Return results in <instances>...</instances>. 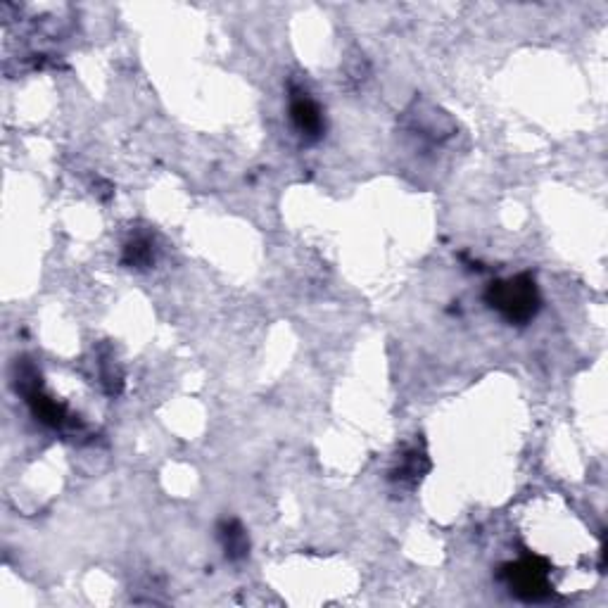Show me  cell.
Wrapping results in <instances>:
<instances>
[{
  "label": "cell",
  "mask_w": 608,
  "mask_h": 608,
  "mask_svg": "<svg viewBox=\"0 0 608 608\" xmlns=\"http://www.w3.org/2000/svg\"><path fill=\"white\" fill-rule=\"evenodd\" d=\"M217 532H219L221 549H224L228 561L247 559V554H250V537H247V532L243 525H240V521H236V518H231V521H221Z\"/></svg>",
  "instance_id": "cell-7"
},
{
  "label": "cell",
  "mask_w": 608,
  "mask_h": 608,
  "mask_svg": "<svg viewBox=\"0 0 608 608\" xmlns=\"http://www.w3.org/2000/svg\"><path fill=\"white\" fill-rule=\"evenodd\" d=\"M122 264L129 269H148L155 264V243L150 236H136L124 245Z\"/></svg>",
  "instance_id": "cell-8"
},
{
  "label": "cell",
  "mask_w": 608,
  "mask_h": 608,
  "mask_svg": "<svg viewBox=\"0 0 608 608\" xmlns=\"http://www.w3.org/2000/svg\"><path fill=\"white\" fill-rule=\"evenodd\" d=\"M485 302L511 326H528L542 309V295L532 274L492 281L485 290Z\"/></svg>",
  "instance_id": "cell-1"
},
{
  "label": "cell",
  "mask_w": 608,
  "mask_h": 608,
  "mask_svg": "<svg viewBox=\"0 0 608 608\" xmlns=\"http://www.w3.org/2000/svg\"><path fill=\"white\" fill-rule=\"evenodd\" d=\"M27 402L31 407V414H34L36 421H41L43 426L57 430V428H65L67 423L72 421V416H69L65 404L55 402V399L48 397L41 388L31 392V395H27Z\"/></svg>",
  "instance_id": "cell-6"
},
{
  "label": "cell",
  "mask_w": 608,
  "mask_h": 608,
  "mask_svg": "<svg viewBox=\"0 0 608 608\" xmlns=\"http://www.w3.org/2000/svg\"><path fill=\"white\" fill-rule=\"evenodd\" d=\"M428 468H430L428 454L423 452V449H418V445H414L399 456L397 466L390 471V483H395L399 487H416L418 480L428 473Z\"/></svg>",
  "instance_id": "cell-5"
},
{
  "label": "cell",
  "mask_w": 608,
  "mask_h": 608,
  "mask_svg": "<svg viewBox=\"0 0 608 608\" xmlns=\"http://www.w3.org/2000/svg\"><path fill=\"white\" fill-rule=\"evenodd\" d=\"M499 578L506 589L516 599L528 601V604H540L547 601L554 589H551V568L547 559L540 556H525L521 561H511L499 570Z\"/></svg>",
  "instance_id": "cell-2"
},
{
  "label": "cell",
  "mask_w": 608,
  "mask_h": 608,
  "mask_svg": "<svg viewBox=\"0 0 608 608\" xmlns=\"http://www.w3.org/2000/svg\"><path fill=\"white\" fill-rule=\"evenodd\" d=\"M290 122H293L295 131L300 133L304 141L309 143L319 141L323 131H326V119H323L319 103L307 91H300V88H293V95H290Z\"/></svg>",
  "instance_id": "cell-3"
},
{
  "label": "cell",
  "mask_w": 608,
  "mask_h": 608,
  "mask_svg": "<svg viewBox=\"0 0 608 608\" xmlns=\"http://www.w3.org/2000/svg\"><path fill=\"white\" fill-rule=\"evenodd\" d=\"M409 119V129L416 133L418 138H423V141L430 143H442L447 141L449 136H454L456 126L452 119L447 117L445 112L437 110V107L428 105V103H414V107L407 112Z\"/></svg>",
  "instance_id": "cell-4"
}]
</instances>
